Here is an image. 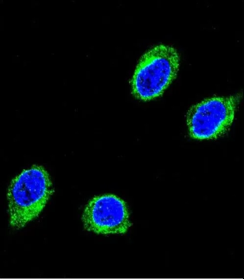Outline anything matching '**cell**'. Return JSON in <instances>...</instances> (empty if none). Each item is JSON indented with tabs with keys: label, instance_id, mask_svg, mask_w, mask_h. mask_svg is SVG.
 Listing matches in <instances>:
<instances>
[{
	"label": "cell",
	"instance_id": "6da1fadb",
	"mask_svg": "<svg viewBox=\"0 0 244 279\" xmlns=\"http://www.w3.org/2000/svg\"><path fill=\"white\" fill-rule=\"evenodd\" d=\"M52 184L42 166L34 165L14 178L7 197L9 223L19 229L37 218L53 194Z\"/></svg>",
	"mask_w": 244,
	"mask_h": 279
},
{
	"label": "cell",
	"instance_id": "7a4b0ae2",
	"mask_svg": "<svg viewBox=\"0 0 244 279\" xmlns=\"http://www.w3.org/2000/svg\"><path fill=\"white\" fill-rule=\"evenodd\" d=\"M179 55L173 47L159 45L141 58L131 80L132 93L137 98L148 101L161 95L176 77Z\"/></svg>",
	"mask_w": 244,
	"mask_h": 279
},
{
	"label": "cell",
	"instance_id": "277c9868",
	"mask_svg": "<svg viewBox=\"0 0 244 279\" xmlns=\"http://www.w3.org/2000/svg\"><path fill=\"white\" fill-rule=\"evenodd\" d=\"M84 228L99 234H124L131 226L126 202L114 195L97 196L82 216Z\"/></svg>",
	"mask_w": 244,
	"mask_h": 279
},
{
	"label": "cell",
	"instance_id": "3957f363",
	"mask_svg": "<svg viewBox=\"0 0 244 279\" xmlns=\"http://www.w3.org/2000/svg\"><path fill=\"white\" fill-rule=\"evenodd\" d=\"M239 99L238 95L214 97L192 107L187 117L190 136L204 140L221 135L232 123Z\"/></svg>",
	"mask_w": 244,
	"mask_h": 279
}]
</instances>
